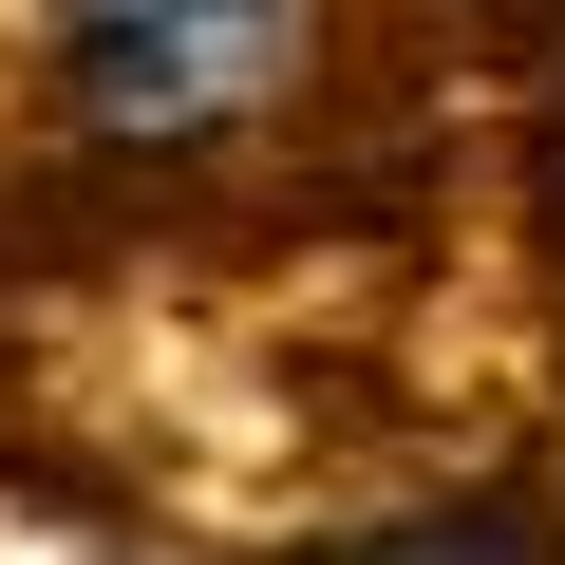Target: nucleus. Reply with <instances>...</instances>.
<instances>
[{
  "mask_svg": "<svg viewBox=\"0 0 565 565\" xmlns=\"http://www.w3.org/2000/svg\"><path fill=\"white\" fill-rule=\"evenodd\" d=\"M302 76V0H57V95L114 151H207Z\"/></svg>",
  "mask_w": 565,
  "mask_h": 565,
  "instance_id": "1",
  "label": "nucleus"
}]
</instances>
